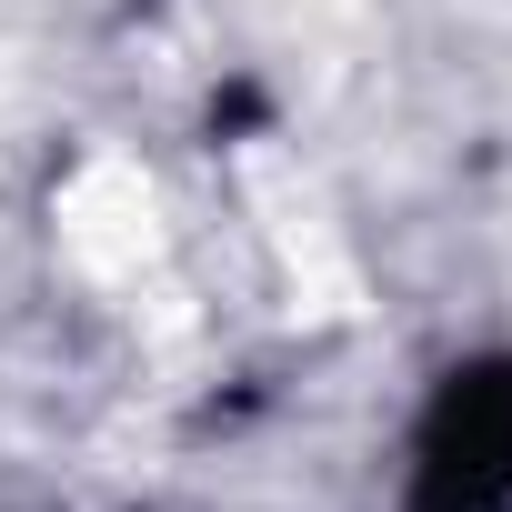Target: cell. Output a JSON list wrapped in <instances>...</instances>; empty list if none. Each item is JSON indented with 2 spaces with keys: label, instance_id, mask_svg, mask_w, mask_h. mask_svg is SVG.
<instances>
[{
  "label": "cell",
  "instance_id": "obj_1",
  "mask_svg": "<svg viewBox=\"0 0 512 512\" xmlns=\"http://www.w3.org/2000/svg\"><path fill=\"white\" fill-rule=\"evenodd\" d=\"M402 512H512V352L442 372V392L412 432Z\"/></svg>",
  "mask_w": 512,
  "mask_h": 512
}]
</instances>
